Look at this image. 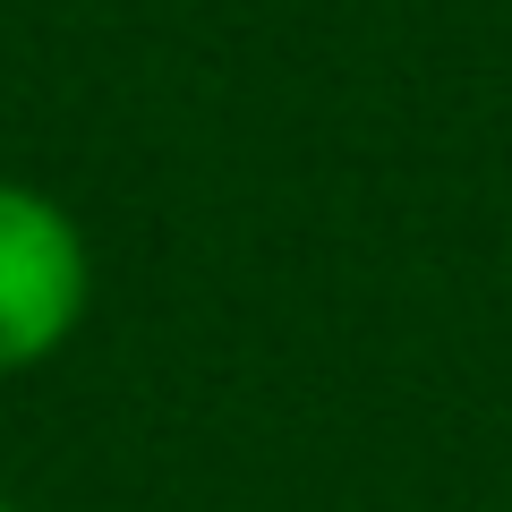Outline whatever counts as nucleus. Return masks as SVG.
I'll return each mask as SVG.
<instances>
[{"label":"nucleus","instance_id":"nucleus-1","mask_svg":"<svg viewBox=\"0 0 512 512\" xmlns=\"http://www.w3.org/2000/svg\"><path fill=\"white\" fill-rule=\"evenodd\" d=\"M94 308L86 222L35 180H0V376L60 359Z\"/></svg>","mask_w":512,"mask_h":512},{"label":"nucleus","instance_id":"nucleus-2","mask_svg":"<svg viewBox=\"0 0 512 512\" xmlns=\"http://www.w3.org/2000/svg\"><path fill=\"white\" fill-rule=\"evenodd\" d=\"M0 512H26V504H9V495H0Z\"/></svg>","mask_w":512,"mask_h":512}]
</instances>
